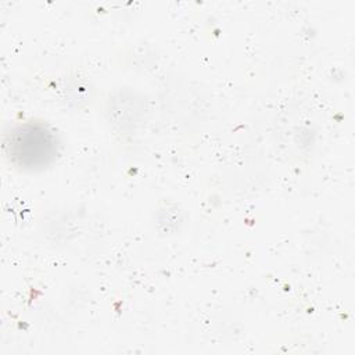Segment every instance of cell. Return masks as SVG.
Segmentation results:
<instances>
[{
  "label": "cell",
  "mask_w": 355,
  "mask_h": 355,
  "mask_svg": "<svg viewBox=\"0 0 355 355\" xmlns=\"http://www.w3.org/2000/svg\"><path fill=\"white\" fill-rule=\"evenodd\" d=\"M7 150L11 161L24 169H37L49 165L57 155V140L42 123L28 122L10 135Z\"/></svg>",
  "instance_id": "6da1fadb"
}]
</instances>
